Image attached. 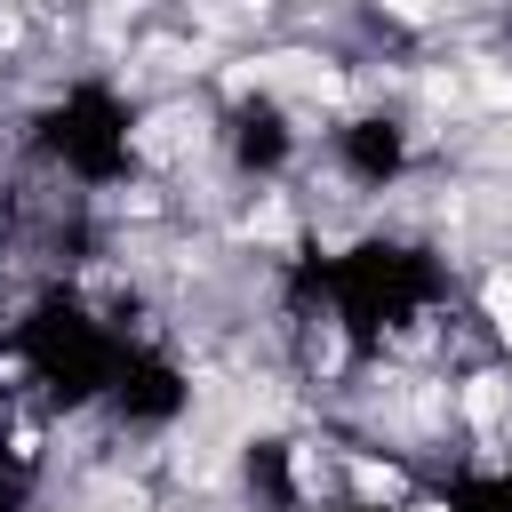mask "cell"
Segmentation results:
<instances>
[{"instance_id": "3957f363", "label": "cell", "mask_w": 512, "mask_h": 512, "mask_svg": "<svg viewBox=\"0 0 512 512\" xmlns=\"http://www.w3.org/2000/svg\"><path fill=\"white\" fill-rule=\"evenodd\" d=\"M488 312H496V328L512 336V272H496V280H488Z\"/></svg>"}, {"instance_id": "6da1fadb", "label": "cell", "mask_w": 512, "mask_h": 512, "mask_svg": "<svg viewBox=\"0 0 512 512\" xmlns=\"http://www.w3.org/2000/svg\"><path fill=\"white\" fill-rule=\"evenodd\" d=\"M248 232H256V240H288V208H280V200H256V208H248Z\"/></svg>"}, {"instance_id": "7a4b0ae2", "label": "cell", "mask_w": 512, "mask_h": 512, "mask_svg": "<svg viewBox=\"0 0 512 512\" xmlns=\"http://www.w3.org/2000/svg\"><path fill=\"white\" fill-rule=\"evenodd\" d=\"M352 488L360 496H400V472L392 464H352Z\"/></svg>"}]
</instances>
